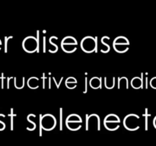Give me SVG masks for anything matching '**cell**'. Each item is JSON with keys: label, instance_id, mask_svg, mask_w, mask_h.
Wrapping results in <instances>:
<instances>
[{"label": "cell", "instance_id": "ffe728a7", "mask_svg": "<svg viewBox=\"0 0 156 146\" xmlns=\"http://www.w3.org/2000/svg\"><path fill=\"white\" fill-rule=\"evenodd\" d=\"M153 125H154V126H155V128L156 129V116L155 117V119H154V120H153Z\"/></svg>", "mask_w": 156, "mask_h": 146}, {"label": "cell", "instance_id": "5bb4252c", "mask_svg": "<svg viewBox=\"0 0 156 146\" xmlns=\"http://www.w3.org/2000/svg\"><path fill=\"white\" fill-rule=\"evenodd\" d=\"M77 85V81L75 78L69 77L66 80V86L69 89H74Z\"/></svg>", "mask_w": 156, "mask_h": 146}, {"label": "cell", "instance_id": "ba28073f", "mask_svg": "<svg viewBox=\"0 0 156 146\" xmlns=\"http://www.w3.org/2000/svg\"><path fill=\"white\" fill-rule=\"evenodd\" d=\"M22 47L25 52L28 53H33L37 51L38 47L37 40L33 36H29L24 38L22 42Z\"/></svg>", "mask_w": 156, "mask_h": 146}, {"label": "cell", "instance_id": "6da1fadb", "mask_svg": "<svg viewBox=\"0 0 156 146\" xmlns=\"http://www.w3.org/2000/svg\"><path fill=\"white\" fill-rule=\"evenodd\" d=\"M40 126L41 128L46 131H51L56 127V120L54 116L52 114H45V115L41 116L40 120Z\"/></svg>", "mask_w": 156, "mask_h": 146}, {"label": "cell", "instance_id": "e0dca14e", "mask_svg": "<svg viewBox=\"0 0 156 146\" xmlns=\"http://www.w3.org/2000/svg\"><path fill=\"white\" fill-rule=\"evenodd\" d=\"M24 78H21L20 79H18L17 78H15V88H18V89H21V88H24Z\"/></svg>", "mask_w": 156, "mask_h": 146}, {"label": "cell", "instance_id": "3957f363", "mask_svg": "<svg viewBox=\"0 0 156 146\" xmlns=\"http://www.w3.org/2000/svg\"><path fill=\"white\" fill-rule=\"evenodd\" d=\"M129 40L123 36H119L114 40L113 47L114 50L119 53H124L129 50Z\"/></svg>", "mask_w": 156, "mask_h": 146}, {"label": "cell", "instance_id": "8992f818", "mask_svg": "<svg viewBox=\"0 0 156 146\" xmlns=\"http://www.w3.org/2000/svg\"><path fill=\"white\" fill-rule=\"evenodd\" d=\"M120 119L119 118L118 116L116 114L111 113L106 116L104 120V124H105V128L108 130L114 131L117 130L120 127Z\"/></svg>", "mask_w": 156, "mask_h": 146}, {"label": "cell", "instance_id": "277c9868", "mask_svg": "<svg viewBox=\"0 0 156 146\" xmlns=\"http://www.w3.org/2000/svg\"><path fill=\"white\" fill-rule=\"evenodd\" d=\"M81 48L87 53H93L97 48V39L91 36H85L81 41Z\"/></svg>", "mask_w": 156, "mask_h": 146}, {"label": "cell", "instance_id": "44dd1931", "mask_svg": "<svg viewBox=\"0 0 156 146\" xmlns=\"http://www.w3.org/2000/svg\"><path fill=\"white\" fill-rule=\"evenodd\" d=\"M0 46H1V41H0Z\"/></svg>", "mask_w": 156, "mask_h": 146}, {"label": "cell", "instance_id": "8fae6325", "mask_svg": "<svg viewBox=\"0 0 156 146\" xmlns=\"http://www.w3.org/2000/svg\"><path fill=\"white\" fill-rule=\"evenodd\" d=\"M27 86L31 89H37L39 87V79L36 77H31L27 80Z\"/></svg>", "mask_w": 156, "mask_h": 146}, {"label": "cell", "instance_id": "9c48e42d", "mask_svg": "<svg viewBox=\"0 0 156 146\" xmlns=\"http://www.w3.org/2000/svg\"><path fill=\"white\" fill-rule=\"evenodd\" d=\"M97 129L100 130V119L96 114L90 116L87 121V129Z\"/></svg>", "mask_w": 156, "mask_h": 146}, {"label": "cell", "instance_id": "ac0fdd59", "mask_svg": "<svg viewBox=\"0 0 156 146\" xmlns=\"http://www.w3.org/2000/svg\"><path fill=\"white\" fill-rule=\"evenodd\" d=\"M105 37H106V36H104V37L101 39V43L103 44L104 46H105V48H104L103 50H101V53H108V52L110 51V49H111V47H110V46L108 45V44H107L106 42H105Z\"/></svg>", "mask_w": 156, "mask_h": 146}, {"label": "cell", "instance_id": "4fadbf2b", "mask_svg": "<svg viewBox=\"0 0 156 146\" xmlns=\"http://www.w3.org/2000/svg\"><path fill=\"white\" fill-rule=\"evenodd\" d=\"M105 85L108 89H112L115 85V78L114 77H105Z\"/></svg>", "mask_w": 156, "mask_h": 146}, {"label": "cell", "instance_id": "52a82bcc", "mask_svg": "<svg viewBox=\"0 0 156 146\" xmlns=\"http://www.w3.org/2000/svg\"><path fill=\"white\" fill-rule=\"evenodd\" d=\"M82 118L78 114H70L66 120V125L69 130L76 131L82 127Z\"/></svg>", "mask_w": 156, "mask_h": 146}, {"label": "cell", "instance_id": "d6986e66", "mask_svg": "<svg viewBox=\"0 0 156 146\" xmlns=\"http://www.w3.org/2000/svg\"><path fill=\"white\" fill-rule=\"evenodd\" d=\"M150 85H151V86H152V88H155V89H156V77L153 78L151 80Z\"/></svg>", "mask_w": 156, "mask_h": 146}, {"label": "cell", "instance_id": "9a60e30c", "mask_svg": "<svg viewBox=\"0 0 156 146\" xmlns=\"http://www.w3.org/2000/svg\"><path fill=\"white\" fill-rule=\"evenodd\" d=\"M118 88H128V80L127 78L126 77H122L119 78L118 82Z\"/></svg>", "mask_w": 156, "mask_h": 146}, {"label": "cell", "instance_id": "30bf717a", "mask_svg": "<svg viewBox=\"0 0 156 146\" xmlns=\"http://www.w3.org/2000/svg\"><path fill=\"white\" fill-rule=\"evenodd\" d=\"M90 87L93 89H98L101 88V79L98 77L91 78L89 82Z\"/></svg>", "mask_w": 156, "mask_h": 146}, {"label": "cell", "instance_id": "7a4b0ae2", "mask_svg": "<svg viewBox=\"0 0 156 146\" xmlns=\"http://www.w3.org/2000/svg\"><path fill=\"white\" fill-rule=\"evenodd\" d=\"M123 126L129 131L137 130L140 128V117L136 114H129L123 120Z\"/></svg>", "mask_w": 156, "mask_h": 146}, {"label": "cell", "instance_id": "5b68a950", "mask_svg": "<svg viewBox=\"0 0 156 146\" xmlns=\"http://www.w3.org/2000/svg\"><path fill=\"white\" fill-rule=\"evenodd\" d=\"M77 40L75 37L71 36H66L61 42V47L62 50L66 53H74L77 49Z\"/></svg>", "mask_w": 156, "mask_h": 146}, {"label": "cell", "instance_id": "2e32d148", "mask_svg": "<svg viewBox=\"0 0 156 146\" xmlns=\"http://www.w3.org/2000/svg\"><path fill=\"white\" fill-rule=\"evenodd\" d=\"M35 118H36V116L34 115V114H30V115L27 116V121L30 122V123L32 124L31 127L29 128V129H27V130L33 131L36 129V127H37L36 123H35V122H34V119H35Z\"/></svg>", "mask_w": 156, "mask_h": 146}, {"label": "cell", "instance_id": "7c38bea8", "mask_svg": "<svg viewBox=\"0 0 156 146\" xmlns=\"http://www.w3.org/2000/svg\"><path fill=\"white\" fill-rule=\"evenodd\" d=\"M131 86L135 89L143 88V80L139 77H135L131 81Z\"/></svg>", "mask_w": 156, "mask_h": 146}]
</instances>
